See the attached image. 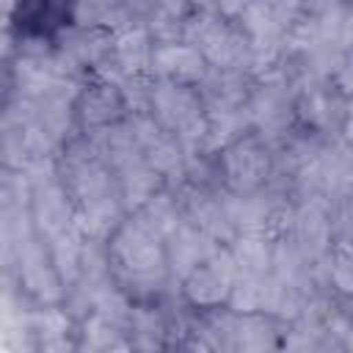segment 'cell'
<instances>
[{"label": "cell", "instance_id": "6da1fadb", "mask_svg": "<svg viewBox=\"0 0 353 353\" xmlns=\"http://www.w3.org/2000/svg\"><path fill=\"white\" fill-rule=\"evenodd\" d=\"M108 259L110 270L116 273L121 287L138 290L143 295L160 290L165 284L168 262H165V243L157 232H152L135 215L124 218L116 232L108 237Z\"/></svg>", "mask_w": 353, "mask_h": 353}, {"label": "cell", "instance_id": "7a4b0ae2", "mask_svg": "<svg viewBox=\"0 0 353 353\" xmlns=\"http://www.w3.org/2000/svg\"><path fill=\"white\" fill-rule=\"evenodd\" d=\"M273 168L268 141L254 130L218 152V174L229 193H254L262 190Z\"/></svg>", "mask_w": 353, "mask_h": 353}, {"label": "cell", "instance_id": "3957f363", "mask_svg": "<svg viewBox=\"0 0 353 353\" xmlns=\"http://www.w3.org/2000/svg\"><path fill=\"white\" fill-rule=\"evenodd\" d=\"M61 185L69 190L74 204L116 193V176L88 138H77L66 146L61 160Z\"/></svg>", "mask_w": 353, "mask_h": 353}, {"label": "cell", "instance_id": "277c9868", "mask_svg": "<svg viewBox=\"0 0 353 353\" xmlns=\"http://www.w3.org/2000/svg\"><path fill=\"white\" fill-rule=\"evenodd\" d=\"M234 276H237V268H234L229 248L218 245L207 259H201L182 279V292H185L188 303L196 309H218L226 303Z\"/></svg>", "mask_w": 353, "mask_h": 353}, {"label": "cell", "instance_id": "5b68a950", "mask_svg": "<svg viewBox=\"0 0 353 353\" xmlns=\"http://www.w3.org/2000/svg\"><path fill=\"white\" fill-rule=\"evenodd\" d=\"M152 44L154 41H152L146 25H141V22L113 30L110 50L102 58V63L94 69V74L102 80H110V83H119L132 74H146L149 58H152Z\"/></svg>", "mask_w": 353, "mask_h": 353}, {"label": "cell", "instance_id": "8992f818", "mask_svg": "<svg viewBox=\"0 0 353 353\" xmlns=\"http://www.w3.org/2000/svg\"><path fill=\"white\" fill-rule=\"evenodd\" d=\"M130 124H132V132L138 138V146H141V154L143 160L165 179V182H179L188 176L185 171V152L176 141L174 132H168L165 127H160L149 113H132L127 116Z\"/></svg>", "mask_w": 353, "mask_h": 353}, {"label": "cell", "instance_id": "52a82bcc", "mask_svg": "<svg viewBox=\"0 0 353 353\" xmlns=\"http://www.w3.org/2000/svg\"><path fill=\"white\" fill-rule=\"evenodd\" d=\"M17 265H19V284L25 287V292L41 303H58L63 301L66 295V287L50 259V251H47V243L39 237V234H30L25 237L19 245H17V254H14Z\"/></svg>", "mask_w": 353, "mask_h": 353}, {"label": "cell", "instance_id": "ba28073f", "mask_svg": "<svg viewBox=\"0 0 353 353\" xmlns=\"http://www.w3.org/2000/svg\"><path fill=\"white\" fill-rule=\"evenodd\" d=\"M28 215H30L33 232L47 243L50 237L74 226V201L69 190L61 185V179H50L44 185H33Z\"/></svg>", "mask_w": 353, "mask_h": 353}, {"label": "cell", "instance_id": "9c48e42d", "mask_svg": "<svg viewBox=\"0 0 353 353\" xmlns=\"http://www.w3.org/2000/svg\"><path fill=\"white\" fill-rule=\"evenodd\" d=\"M245 110H248V119H251V130L262 141L281 138L290 127V119H292V105H290V97H287L284 85L270 83V80L251 88Z\"/></svg>", "mask_w": 353, "mask_h": 353}, {"label": "cell", "instance_id": "30bf717a", "mask_svg": "<svg viewBox=\"0 0 353 353\" xmlns=\"http://www.w3.org/2000/svg\"><path fill=\"white\" fill-rule=\"evenodd\" d=\"M207 61L204 55L188 44V41H154L152 44V58H149V74L171 83H185V85H199V80L207 74Z\"/></svg>", "mask_w": 353, "mask_h": 353}, {"label": "cell", "instance_id": "8fae6325", "mask_svg": "<svg viewBox=\"0 0 353 353\" xmlns=\"http://www.w3.org/2000/svg\"><path fill=\"white\" fill-rule=\"evenodd\" d=\"M182 207V218L188 223H193L196 229H201L207 237H212L218 245H229L237 237L234 223L229 221V212L223 207V199L212 196L204 188H188L179 199Z\"/></svg>", "mask_w": 353, "mask_h": 353}, {"label": "cell", "instance_id": "7c38bea8", "mask_svg": "<svg viewBox=\"0 0 353 353\" xmlns=\"http://www.w3.org/2000/svg\"><path fill=\"white\" fill-rule=\"evenodd\" d=\"M74 116L85 130H97L113 121L127 119V105L116 83L97 77L94 83L83 85L74 99Z\"/></svg>", "mask_w": 353, "mask_h": 353}, {"label": "cell", "instance_id": "4fadbf2b", "mask_svg": "<svg viewBox=\"0 0 353 353\" xmlns=\"http://www.w3.org/2000/svg\"><path fill=\"white\" fill-rule=\"evenodd\" d=\"M165 243V262H168V273H174L176 279H185L201 259H207L218 243L212 237H207L201 229H196L193 223H188L182 218V223L163 240Z\"/></svg>", "mask_w": 353, "mask_h": 353}, {"label": "cell", "instance_id": "5bb4252c", "mask_svg": "<svg viewBox=\"0 0 353 353\" xmlns=\"http://www.w3.org/2000/svg\"><path fill=\"white\" fill-rule=\"evenodd\" d=\"M199 97L204 102V110H232L245 108L251 97L248 74L240 69H207V74L199 80Z\"/></svg>", "mask_w": 353, "mask_h": 353}, {"label": "cell", "instance_id": "9a60e30c", "mask_svg": "<svg viewBox=\"0 0 353 353\" xmlns=\"http://www.w3.org/2000/svg\"><path fill=\"white\" fill-rule=\"evenodd\" d=\"M113 176H116V193L127 215L135 212L146 199H152L157 190L165 188V179L143 160V154H135L132 160L113 168Z\"/></svg>", "mask_w": 353, "mask_h": 353}, {"label": "cell", "instance_id": "2e32d148", "mask_svg": "<svg viewBox=\"0 0 353 353\" xmlns=\"http://www.w3.org/2000/svg\"><path fill=\"white\" fill-rule=\"evenodd\" d=\"M127 218V210L121 207L119 193H108L83 204H74V226L85 240L108 243V237L116 232V226Z\"/></svg>", "mask_w": 353, "mask_h": 353}, {"label": "cell", "instance_id": "e0dca14e", "mask_svg": "<svg viewBox=\"0 0 353 353\" xmlns=\"http://www.w3.org/2000/svg\"><path fill=\"white\" fill-rule=\"evenodd\" d=\"M88 132H91L88 135L91 146L110 165V171L119 168L121 163L132 160L135 154H141V146H138V138L132 132L130 119H121V121H113V124H105V127H97Z\"/></svg>", "mask_w": 353, "mask_h": 353}, {"label": "cell", "instance_id": "ac0fdd59", "mask_svg": "<svg viewBox=\"0 0 353 353\" xmlns=\"http://www.w3.org/2000/svg\"><path fill=\"white\" fill-rule=\"evenodd\" d=\"M237 273L268 276L273 268V240L262 232H240L229 245Z\"/></svg>", "mask_w": 353, "mask_h": 353}, {"label": "cell", "instance_id": "d6986e66", "mask_svg": "<svg viewBox=\"0 0 353 353\" xmlns=\"http://www.w3.org/2000/svg\"><path fill=\"white\" fill-rule=\"evenodd\" d=\"M223 207L229 212V221L234 223L237 234L240 232H262L268 226V218L273 212V204L268 199L259 196V190L254 193H226Z\"/></svg>", "mask_w": 353, "mask_h": 353}, {"label": "cell", "instance_id": "ffe728a7", "mask_svg": "<svg viewBox=\"0 0 353 353\" xmlns=\"http://www.w3.org/2000/svg\"><path fill=\"white\" fill-rule=\"evenodd\" d=\"M83 345L91 350H110V347H127V320L113 317L110 312L91 309L83 320Z\"/></svg>", "mask_w": 353, "mask_h": 353}, {"label": "cell", "instance_id": "44dd1931", "mask_svg": "<svg viewBox=\"0 0 353 353\" xmlns=\"http://www.w3.org/2000/svg\"><path fill=\"white\" fill-rule=\"evenodd\" d=\"M83 240H85V237L77 232V226H72V229H66V232H61V234H55V237L47 240L50 259H52V265H55V270H58V276H61V281H63L66 290L74 284V279H77V273H80ZM63 298H66V295H63Z\"/></svg>", "mask_w": 353, "mask_h": 353}, {"label": "cell", "instance_id": "7402d4cb", "mask_svg": "<svg viewBox=\"0 0 353 353\" xmlns=\"http://www.w3.org/2000/svg\"><path fill=\"white\" fill-rule=\"evenodd\" d=\"M130 215H135L138 221H143L152 232H157L163 240L182 223V207H179V199H174L171 193H165V190H157L152 199H146L135 212H130Z\"/></svg>", "mask_w": 353, "mask_h": 353}, {"label": "cell", "instance_id": "603a6c76", "mask_svg": "<svg viewBox=\"0 0 353 353\" xmlns=\"http://www.w3.org/2000/svg\"><path fill=\"white\" fill-rule=\"evenodd\" d=\"M33 185L28 182L25 171L17 168H0V212L3 210H19L30 201Z\"/></svg>", "mask_w": 353, "mask_h": 353}, {"label": "cell", "instance_id": "cb8c5ba5", "mask_svg": "<svg viewBox=\"0 0 353 353\" xmlns=\"http://www.w3.org/2000/svg\"><path fill=\"white\" fill-rule=\"evenodd\" d=\"M152 3V8H157V11H165V14H171V17H185L199 0H149Z\"/></svg>", "mask_w": 353, "mask_h": 353}, {"label": "cell", "instance_id": "d4e9b609", "mask_svg": "<svg viewBox=\"0 0 353 353\" xmlns=\"http://www.w3.org/2000/svg\"><path fill=\"white\" fill-rule=\"evenodd\" d=\"M331 279H334V281H336V284H339L345 292L350 290V287H347L350 281H347V251H345V248H339V251H336V256H334V270H331Z\"/></svg>", "mask_w": 353, "mask_h": 353}, {"label": "cell", "instance_id": "484cf974", "mask_svg": "<svg viewBox=\"0 0 353 353\" xmlns=\"http://www.w3.org/2000/svg\"><path fill=\"white\" fill-rule=\"evenodd\" d=\"M14 30H11V25H8V19L6 17H0V61H6L11 52H14Z\"/></svg>", "mask_w": 353, "mask_h": 353}, {"label": "cell", "instance_id": "4316f807", "mask_svg": "<svg viewBox=\"0 0 353 353\" xmlns=\"http://www.w3.org/2000/svg\"><path fill=\"white\" fill-rule=\"evenodd\" d=\"M19 3L22 0H0V17H14L17 14V8H19Z\"/></svg>", "mask_w": 353, "mask_h": 353}]
</instances>
